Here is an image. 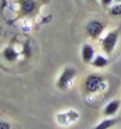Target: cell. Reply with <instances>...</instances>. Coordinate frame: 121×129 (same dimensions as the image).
Masks as SVG:
<instances>
[{
    "label": "cell",
    "mask_w": 121,
    "mask_h": 129,
    "mask_svg": "<svg viewBox=\"0 0 121 129\" xmlns=\"http://www.w3.org/2000/svg\"><path fill=\"white\" fill-rule=\"evenodd\" d=\"M90 63H91V65L96 68H104L108 65V60H107V58L102 56V54H97V56H95V58L92 59V61Z\"/></svg>",
    "instance_id": "8"
},
{
    "label": "cell",
    "mask_w": 121,
    "mask_h": 129,
    "mask_svg": "<svg viewBox=\"0 0 121 129\" xmlns=\"http://www.w3.org/2000/svg\"><path fill=\"white\" fill-rule=\"evenodd\" d=\"M108 13L110 16H114V17L121 16V2H117L114 6H111L108 10Z\"/></svg>",
    "instance_id": "11"
},
{
    "label": "cell",
    "mask_w": 121,
    "mask_h": 129,
    "mask_svg": "<svg viewBox=\"0 0 121 129\" xmlns=\"http://www.w3.org/2000/svg\"><path fill=\"white\" fill-rule=\"evenodd\" d=\"M36 9V1L35 0H24L21 3V11L24 14L29 15L33 13Z\"/></svg>",
    "instance_id": "7"
},
{
    "label": "cell",
    "mask_w": 121,
    "mask_h": 129,
    "mask_svg": "<svg viewBox=\"0 0 121 129\" xmlns=\"http://www.w3.org/2000/svg\"><path fill=\"white\" fill-rule=\"evenodd\" d=\"M105 27L106 26L103 21L98 20V19H92L90 21H88V24L85 27V31L90 39L96 40L103 33Z\"/></svg>",
    "instance_id": "4"
},
{
    "label": "cell",
    "mask_w": 121,
    "mask_h": 129,
    "mask_svg": "<svg viewBox=\"0 0 121 129\" xmlns=\"http://www.w3.org/2000/svg\"><path fill=\"white\" fill-rule=\"evenodd\" d=\"M114 1H116V2H121V0H114Z\"/></svg>",
    "instance_id": "16"
},
{
    "label": "cell",
    "mask_w": 121,
    "mask_h": 129,
    "mask_svg": "<svg viewBox=\"0 0 121 129\" xmlns=\"http://www.w3.org/2000/svg\"><path fill=\"white\" fill-rule=\"evenodd\" d=\"M105 86V79L100 74H90L84 80V89L87 93L95 94L97 92H100Z\"/></svg>",
    "instance_id": "1"
},
{
    "label": "cell",
    "mask_w": 121,
    "mask_h": 129,
    "mask_svg": "<svg viewBox=\"0 0 121 129\" xmlns=\"http://www.w3.org/2000/svg\"><path fill=\"white\" fill-rule=\"evenodd\" d=\"M82 60L83 62L88 64L92 61V59L95 58V49L90 44H84L82 47Z\"/></svg>",
    "instance_id": "6"
},
{
    "label": "cell",
    "mask_w": 121,
    "mask_h": 129,
    "mask_svg": "<svg viewBox=\"0 0 121 129\" xmlns=\"http://www.w3.org/2000/svg\"><path fill=\"white\" fill-rule=\"evenodd\" d=\"M31 51H32V49H31V46H30V43L29 42H27L24 46V52L26 54V57L29 58L31 56Z\"/></svg>",
    "instance_id": "12"
},
{
    "label": "cell",
    "mask_w": 121,
    "mask_h": 129,
    "mask_svg": "<svg viewBox=\"0 0 121 129\" xmlns=\"http://www.w3.org/2000/svg\"><path fill=\"white\" fill-rule=\"evenodd\" d=\"M118 119L115 118V117H111V118H105L104 121H102L100 124L95 127L96 129H108V128H111L113 126H115L117 124Z\"/></svg>",
    "instance_id": "10"
},
{
    "label": "cell",
    "mask_w": 121,
    "mask_h": 129,
    "mask_svg": "<svg viewBox=\"0 0 121 129\" xmlns=\"http://www.w3.org/2000/svg\"><path fill=\"white\" fill-rule=\"evenodd\" d=\"M88 1H90V2H97V0H88Z\"/></svg>",
    "instance_id": "15"
},
{
    "label": "cell",
    "mask_w": 121,
    "mask_h": 129,
    "mask_svg": "<svg viewBox=\"0 0 121 129\" xmlns=\"http://www.w3.org/2000/svg\"><path fill=\"white\" fill-rule=\"evenodd\" d=\"M77 77V71L76 68L71 66L65 67L63 72L60 73L58 79L56 81V87L60 91H66L70 87L73 83L74 78Z\"/></svg>",
    "instance_id": "2"
},
{
    "label": "cell",
    "mask_w": 121,
    "mask_h": 129,
    "mask_svg": "<svg viewBox=\"0 0 121 129\" xmlns=\"http://www.w3.org/2000/svg\"><path fill=\"white\" fill-rule=\"evenodd\" d=\"M119 39V29L111 30L101 40V47L103 52L106 54H111L114 52L116 45L118 43Z\"/></svg>",
    "instance_id": "3"
},
{
    "label": "cell",
    "mask_w": 121,
    "mask_h": 129,
    "mask_svg": "<svg viewBox=\"0 0 121 129\" xmlns=\"http://www.w3.org/2000/svg\"><path fill=\"white\" fill-rule=\"evenodd\" d=\"M121 106V100L119 99H114L109 101L103 109V114L105 116H113L118 112V110Z\"/></svg>",
    "instance_id": "5"
},
{
    "label": "cell",
    "mask_w": 121,
    "mask_h": 129,
    "mask_svg": "<svg viewBox=\"0 0 121 129\" xmlns=\"http://www.w3.org/2000/svg\"><path fill=\"white\" fill-rule=\"evenodd\" d=\"M101 1V4L103 8H108L111 6V3H113V0H100Z\"/></svg>",
    "instance_id": "13"
},
{
    "label": "cell",
    "mask_w": 121,
    "mask_h": 129,
    "mask_svg": "<svg viewBox=\"0 0 121 129\" xmlns=\"http://www.w3.org/2000/svg\"><path fill=\"white\" fill-rule=\"evenodd\" d=\"M3 57H4V59H6L7 61L14 62V61H16V59L18 57V53L15 51V49H14L13 47L9 46V47H7L6 49L3 50Z\"/></svg>",
    "instance_id": "9"
},
{
    "label": "cell",
    "mask_w": 121,
    "mask_h": 129,
    "mask_svg": "<svg viewBox=\"0 0 121 129\" xmlns=\"http://www.w3.org/2000/svg\"><path fill=\"white\" fill-rule=\"evenodd\" d=\"M11 125L8 122H0V129H10Z\"/></svg>",
    "instance_id": "14"
}]
</instances>
